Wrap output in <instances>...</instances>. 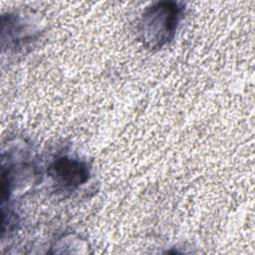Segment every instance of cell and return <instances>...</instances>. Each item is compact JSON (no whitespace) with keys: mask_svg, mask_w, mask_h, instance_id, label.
Listing matches in <instances>:
<instances>
[{"mask_svg":"<svg viewBox=\"0 0 255 255\" xmlns=\"http://www.w3.org/2000/svg\"><path fill=\"white\" fill-rule=\"evenodd\" d=\"M182 8L175 2H160L145 11L140 23V34L146 46L159 48L173 38Z\"/></svg>","mask_w":255,"mask_h":255,"instance_id":"cell-1","label":"cell"},{"mask_svg":"<svg viewBox=\"0 0 255 255\" xmlns=\"http://www.w3.org/2000/svg\"><path fill=\"white\" fill-rule=\"evenodd\" d=\"M55 181L65 188H75L87 181L88 165L77 158L62 156L57 158L50 168Z\"/></svg>","mask_w":255,"mask_h":255,"instance_id":"cell-2","label":"cell"}]
</instances>
